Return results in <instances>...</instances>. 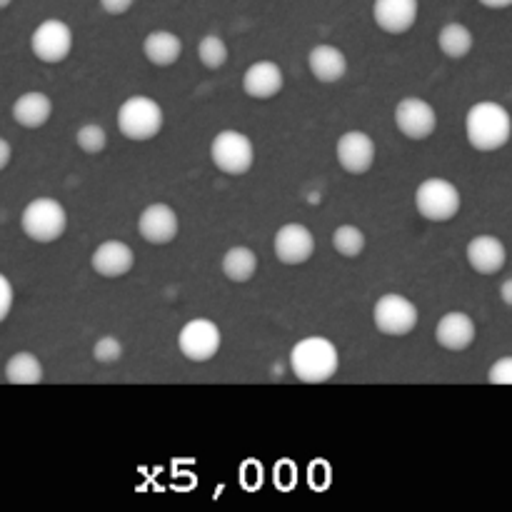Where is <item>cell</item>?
Listing matches in <instances>:
<instances>
[{"instance_id": "obj_1", "label": "cell", "mask_w": 512, "mask_h": 512, "mask_svg": "<svg viewBox=\"0 0 512 512\" xmlns=\"http://www.w3.org/2000/svg\"><path fill=\"white\" fill-rule=\"evenodd\" d=\"M290 370L305 385H323L340 370V353L335 343L320 335L298 340L290 350Z\"/></svg>"}, {"instance_id": "obj_2", "label": "cell", "mask_w": 512, "mask_h": 512, "mask_svg": "<svg viewBox=\"0 0 512 512\" xmlns=\"http://www.w3.org/2000/svg\"><path fill=\"white\" fill-rule=\"evenodd\" d=\"M465 135L468 143L480 153H495L505 148L512 138V118L508 110L493 100L475 103L465 115Z\"/></svg>"}, {"instance_id": "obj_3", "label": "cell", "mask_w": 512, "mask_h": 512, "mask_svg": "<svg viewBox=\"0 0 512 512\" xmlns=\"http://www.w3.org/2000/svg\"><path fill=\"white\" fill-rule=\"evenodd\" d=\"M20 230L33 243H55L68 230V213L55 198H33L20 213Z\"/></svg>"}, {"instance_id": "obj_4", "label": "cell", "mask_w": 512, "mask_h": 512, "mask_svg": "<svg viewBox=\"0 0 512 512\" xmlns=\"http://www.w3.org/2000/svg\"><path fill=\"white\" fill-rule=\"evenodd\" d=\"M115 123H118L123 138L133 140V143H145V140L158 138L163 130V108L158 100L148 98V95H133L118 108Z\"/></svg>"}, {"instance_id": "obj_5", "label": "cell", "mask_w": 512, "mask_h": 512, "mask_svg": "<svg viewBox=\"0 0 512 512\" xmlns=\"http://www.w3.org/2000/svg\"><path fill=\"white\" fill-rule=\"evenodd\" d=\"M463 208L458 185L445 178H428L415 190V210L430 223H448Z\"/></svg>"}, {"instance_id": "obj_6", "label": "cell", "mask_w": 512, "mask_h": 512, "mask_svg": "<svg viewBox=\"0 0 512 512\" xmlns=\"http://www.w3.org/2000/svg\"><path fill=\"white\" fill-rule=\"evenodd\" d=\"M210 160L225 175H245L255 163V145L240 130H223L210 143Z\"/></svg>"}, {"instance_id": "obj_7", "label": "cell", "mask_w": 512, "mask_h": 512, "mask_svg": "<svg viewBox=\"0 0 512 512\" xmlns=\"http://www.w3.org/2000/svg\"><path fill=\"white\" fill-rule=\"evenodd\" d=\"M418 305L400 293H388L375 303L373 323L388 338H405L418 328Z\"/></svg>"}, {"instance_id": "obj_8", "label": "cell", "mask_w": 512, "mask_h": 512, "mask_svg": "<svg viewBox=\"0 0 512 512\" xmlns=\"http://www.w3.org/2000/svg\"><path fill=\"white\" fill-rule=\"evenodd\" d=\"M30 50L45 65L63 63L73 53V30L60 18L43 20L30 35Z\"/></svg>"}, {"instance_id": "obj_9", "label": "cell", "mask_w": 512, "mask_h": 512, "mask_svg": "<svg viewBox=\"0 0 512 512\" xmlns=\"http://www.w3.org/2000/svg\"><path fill=\"white\" fill-rule=\"evenodd\" d=\"M220 345H223L220 328L208 318L190 320L178 333V350L190 363H208L218 355Z\"/></svg>"}, {"instance_id": "obj_10", "label": "cell", "mask_w": 512, "mask_h": 512, "mask_svg": "<svg viewBox=\"0 0 512 512\" xmlns=\"http://www.w3.org/2000/svg\"><path fill=\"white\" fill-rule=\"evenodd\" d=\"M395 128L408 140H428L438 128V113L423 98H403L395 105Z\"/></svg>"}, {"instance_id": "obj_11", "label": "cell", "mask_w": 512, "mask_h": 512, "mask_svg": "<svg viewBox=\"0 0 512 512\" xmlns=\"http://www.w3.org/2000/svg\"><path fill=\"white\" fill-rule=\"evenodd\" d=\"M335 155H338V163L345 173L350 175H365L375 165L378 158V145L363 130H348L345 135H340L338 143H335Z\"/></svg>"}, {"instance_id": "obj_12", "label": "cell", "mask_w": 512, "mask_h": 512, "mask_svg": "<svg viewBox=\"0 0 512 512\" xmlns=\"http://www.w3.org/2000/svg\"><path fill=\"white\" fill-rule=\"evenodd\" d=\"M275 258L283 265H303L315 255V235L300 223H285L273 240Z\"/></svg>"}, {"instance_id": "obj_13", "label": "cell", "mask_w": 512, "mask_h": 512, "mask_svg": "<svg viewBox=\"0 0 512 512\" xmlns=\"http://www.w3.org/2000/svg\"><path fill=\"white\" fill-rule=\"evenodd\" d=\"M138 233L150 245L173 243L180 233L178 213L168 203L148 205L138 218Z\"/></svg>"}, {"instance_id": "obj_14", "label": "cell", "mask_w": 512, "mask_h": 512, "mask_svg": "<svg viewBox=\"0 0 512 512\" xmlns=\"http://www.w3.org/2000/svg\"><path fill=\"white\" fill-rule=\"evenodd\" d=\"M90 268L100 275V278L118 280L125 278L130 270L135 268V253L128 243L123 240H105L90 255Z\"/></svg>"}, {"instance_id": "obj_15", "label": "cell", "mask_w": 512, "mask_h": 512, "mask_svg": "<svg viewBox=\"0 0 512 512\" xmlns=\"http://www.w3.org/2000/svg\"><path fill=\"white\" fill-rule=\"evenodd\" d=\"M420 0H373V20L383 33L403 35L418 23Z\"/></svg>"}, {"instance_id": "obj_16", "label": "cell", "mask_w": 512, "mask_h": 512, "mask_svg": "<svg viewBox=\"0 0 512 512\" xmlns=\"http://www.w3.org/2000/svg\"><path fill=\"white\" fill-rule=\"evenodd\" d=\"M475 338H478L475 320L463 310L443 315L438 320V328H435V340H438L440 348L450 350V353H463L475 343Z\"/></svg>"}, {"instance_id": "obj_17", "label": "cell", "mask_w": 512, "mask_h": 512, "mask_svg": "<svg viewBox=\"0 0 512 512\" xmlns=\"http://www.w3.org/2000/svg\"><path fill=\"white\" fill-rule=\"evenodd\" d=\"M468 263L478 275H498L508 263V250L505 243L495 235H475L468 243Z\"/></svg>"}, {"instance_id": "obj_18", "label": "cell", "mask_w": 512, "mask_h": 512, "mask_svg": "<svg viewBox=\"0 0 512 512\" xmlns=\"http://www.w3.org/2000/svg\"><path fill=\"white\" fill-rule=\"evenodd\" d=\"M283 70L273 60H258L243 75V90L253 100H273L283 90Z\"/></svg>"}, {"instance_id": "obj_19", "label": "cell", "mask_w": 512, "mask_h": 512, "mask_svg": "<svg viewBox=\"0 0 512 512\" xmlns=\"http://www.w3.org/2000/svg\"><path fill=\"white\" fill-rule=\"evenodd\" d=\"M10 115H13L20 128L38 130L53 118V100H50V95L40 93V90H28V93L15 98Z\"/></svg>"}, {"instance_id": "obj_20", "label": "cell", "mask_w": 512, "mask_h": 512, "mask_svg": "<svg viewBox=\"0 0 512 512\" xmlns=\"http://www.w3.org/2000/svg\"><path fill=\"white\" fill-rule=\"evenodd\" d=\"M308 68L315 80L320 83H338L348 73V58L338 45L320 43L310 50L308 55Z\"/></svg>"}, {"instance_id": "obj_21", "label": "cell", "mask_w": 512, "mask_h": 512, "mask_svg": "<svg viewBox=\"0 0 512 512\" xmlns=\"http://www.w3.org/2000/svg\"><path fill=\"white\" fill-rule=\"evenodd\" d=\"M143 55L155 68H170L183 55V40L170 30H153L143 40Z\"/></svg>"}, {"instance_id": "obj_22", "label": "cell", "mask_w": 512, "mask_h": 512, "mask_svg": "<svg viewBox=\"0 0 512 512\" xmlns=\"http://www.w3.org/2000/svg\"><path fill=\"white\" fill-rule=\"evenodd\" d=\"M45 378L43 363L30 350H18L5 363V380L10 385H40Z\"/></svg>"}, {"instance_id": "obj_23", "label": "cell", "mask_w": 512, "mask_h": 512, "mask_svg": "<svg viewBox=\"0 0 512 512\" xmlns=\"http://www.w3.org/2000/svg\"><path fill=\"white\" fill-rule=\"evenodd\" d=\"M220 268H223V275L230 283H248L258 273V255L245 248V245H235L223 255Z\"/></svg>"}, {"instance_id": "obj_24", "label": "cell", "mask_w": 512, "mask_h": 512, "mask_svg": "<svg viewBox=\"0 0 512 512\" xmlns=\"http://www.w3.org/2000/svg\"><path fill=\"white\" fill-rule=\"evenodd\" d=\"M473 45H475V38H473V30H470L468 25L453 20V23H445L443 28H440L438 48L443 50V55H448V58L453 60L468 58Z\"/></svg>"}, {"instance_id": "obj_25", "label": "cell", "mask_w": 512, "mask_h": 512, "mask_svg": "<svg viewBox=\"0 0 512 512\" xmlns=\"http://www.w3.org/2000/svg\"><path fill=\"white\" fill-rule=\"evenodd\" d=\"M333 248L343 258H360L365 250V233L358 225H338L333 233Z\"/></svg>"}, {"instance_id": "obj_26", "label": "cell", "mask_w": 512, "mask_h": 512, "mask_svg": "<svg viewBox=\"0 0 512 512\" xmlns=\"http://www.w3.org/2000/svg\"><path fill=\"white\" fill-rule=\"evenodd\" d=\"M198 58L208 70H220L228 63V45L220 35H205L198 43Z\"/></svg>"}, {"instance_id": "obj_27", "label": "cell", "mask_w": 512, "mask_h": 512, "mask_svg": "<svg viewBox=\"0 0 512 512\" xmlns=\"http://www.w3.org/2000/svg\"><path fill=\"white\" fill-rule=\"evenodd\" d=\"M75 145H78L85 155H100L108 148V133H105L103 125L85 123L80 125L78 133H75Z\"/></svg>"}, {"instance_id": "obj_28", "label": "cell", "mask_w": 512, "mask_h": 512, "mask_svg": "<svg viewBox=\"0 0 512 512\" xmlns=\"http://www.w3.org/2000/svg\"><path fill=\"white\" fill-rule=\"evenodd\" d=\"M93 358L105 365L118 363V360L123 358V343H120L118 338H113V335H105V338H100L98 343L93 345Z\"/></svg>"}, {"instance_id": "obj_29", "label": "cell", "mask_w": 512, "mask_h": 512, "mask_svg": "<svg viewBox=\"0 0 512 512\" xmlns=\"http://www.w3.org/2000/svg\"><path fill=\"white\" fill-rule=\"evenodd\" d=\"M488 380L493 385H512V355H505L490 365Z\"/></svg>"}, {"instance_id": "obj_30", "label": "cell", "mask_w": 512, "mask_h": 512, "mask_svg": "<svg viewBox=\"0 0 512 512\" xmlns=\"http://www.w3.org/2000/svg\"><path fill=\"white\" fill-rule=\"evenodd\" d=\"M13 303H15V290L13 283L0 273V323L8 320V315L13 313Z\"/></svg>"}, {"instance_id": "obj_31", "label": "cell", "mask_w": 512, "mask_h": 512, "mask_svg": "<svg viewBox=\"0 0 512 512\" xmlns=\"http://www.w3.org/2000/svg\"><path fill=\"white\" fill-rule=\"evenodd\" d=\"M98 3L108 15H125L133 8L135 0H98Z\"/></svg>"}, {"instance_id": "obj_32", "label": "cell", "mask_w": 512, "mask_h": 512, "mask_svg": "<svg viewBox=\"0 0 512 512\" xmlns=\"http://www.w3.org/2000/svg\"><path fill=\"white\" fill-rule=\"evenodd\" d=\"M10 160H13V145H10L5 138H0V173L8 168Z\"/></svg>"}, {"instance_id": "obj_33", "label": "cell", "mask_w": 512, "mask_h": 512, "mask_svg": "<svg viewBox=\"0 0 512 512\" xmlns=\"http://www.w3.org/2000/svg\"><path fill=\"white\" fill-rule=\"evenodd\" d=\"M500 298H503L505 305H510L512 308V278H508L503 285H500Z\"/></svg>"}, {"instance_id": "obj_34", "label": "cell", "mask_w": 512, "mask_h": 512, "mask_svg": "<svg viewBox=\"0 0 512 512\" xmlns=\"http://www.w3.org/2000/svg\"><path fill=\"white\" fill-rule=\"evenodd\" d=\"M478 3H483L485 8H490V10H505V8H510L512 0H478Z\"/></svg>"}, {"instance_id": "obj_35", "label": "cell", "mask_w": 512, "mask_h": 512, "mask_svg": "<svg viewBox=\"0 0 512 512\" xmlns=\"http://www.w3.org/2000/svg\"><path fill=\"white\" fill-rule=\"evenodd\" d=\"M10 5H13V0H0V10L10 8Z\"/></svg>"}]
</instances>
